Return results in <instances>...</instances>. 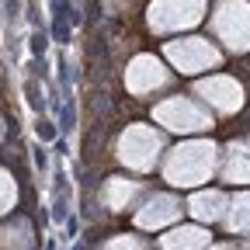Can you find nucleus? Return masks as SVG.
Returning <instances> with one entry per match:
<instances>
[{
  "label": "nucleus",
  "mask_w": 250,
  "mask_h": 250,
  "mask_svg": "<svg viewBox=\"0 0 250 250\" xmlns=\"http://www.w3.org/2000/svg\"><path fill=\"white\" fill-rule=\"evenodd\" d=\"M39 136H42V139H52V129H49V122H39Z\"/></svg>",
  "instance_id": "obj_1"
}]
</instances>
